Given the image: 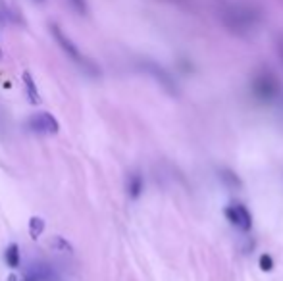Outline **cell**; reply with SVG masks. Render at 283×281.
Listing matches in <instances>:
<instances>
[{"label":"cell","mask_w":283,"mask_h":281,"mask_svg":"<svg viewBox=\"0 0 283 281\" xmlns=\"http://www.w3.org/2000/svg\"><path fill=\"white\" fill-rule=\"evenodd\" d=\"M141 191H143V177H141V173H131L129 177H127V193L131 198H139L141 195Z\"/></svg>","instance_id":"52a82bcc"},{"label":"cell","mask_w":283,"mask_h":281,"mask_svg":"<svg viewBox=\"0 0 283 281\" xmlns=\"http://www.w3.org/2000/svg\"><path fill=\"white\" fill-rule=\"evenodd\" d=\"M39 2H43V0H39Z\"/></svg>","instance_id":"7c38bea8"},{"label":"cell","mask_w":283,"mask_h":281,"mask_svg":"<svg viewBox=\"0 0 283 281\" xmlns=\"http://www.w3.org/2000/svg\"><path fill=\"white\" fill-rule=\"evenodd\" d=\"M24 83H25V93H27V98L31 104H39L41 102V95L37 91V83L33 81V75L29 72H24Z\"/></svg>","instance_id":"8992f818"},{"label":"cell","mask_w":283,"mask_h":281,"mask_svg":"<svg viewBox=\"0 0 283 281\" xmlns=\"http://www.w3.org/2000/svg\"><path fill=\"white\" fill-rule=\"evenodd\" d=\"M252 91H254V95L258 100L262 102H270L275 98L277 95V91H279V87H277V81L271 77V75H260L254 79V83H252Z\"/></svg>","instance_id":"3957f363"},{"label":"cell","mask_w":283,"mask_h":281,"mask_svg":"<svg viewBox=\"0 0 283 281\" xmlns=\"http://www.w3.org/2000/svg\"><path fill=\"white\" fill-rule=\"evenodd\" d=\"M50 277H52V271H50L49 266H45V264H33V266H29L27 271H25L24 281H50Z\"/></svg>","instance_id":"5b68a950"},{"label":"cell","mask_w":283,"mask_h":281,"mask_svg":"<svg viewBox=\"0 0 283 281\" xmlns=\"http://www.w3.org/2000/svg\"><path fill=\"white\" fill-rule=\"evenodd\" d=\"M4 258H6V264H8L10 268H18V266H20V260H22V258H20V246L16 243L8 244Z\"/></svg>","instance_id":"ba28073f"},{"label":"cell","mask_w":283,"mask_h":281,"mask_svg":"<svg viewBox=\"0 0 283 281\" xmlns=\"http://www.w3.org/2000/svg\"><path fill=\"white\" fill-rule=\"evenodd\" d=\"M27 127L39 135H54L60 131V125L50 112H39L27 120Z\"/></svg>","instance_id":"6da1fadb"},{"label":"cell","mask_w":283,"mask_h":281,"mask_svg":"<svg viewBox=\"0 0 283 281\" xmlns=\"http://www.w3.org/2000/svg\"><path fill=\"white\" fill-rule=\"evenodd\" d=\"M225 218L231 221L235 227H239L241 231H248L252 227V216L246 210L245 204H239V202L229 204L225 208Z\"/></svg>","instance_id":"277c9868"},{"label":"cell","mask_w":283,"mask_h":281,"mask_svg":"<svg viewBox=\"0 0 283 281\" xmlns=\"http://www.w3.org/2000/svg\"><path fill=\"white\" fill-rule=\"evenodd\" d=\"M260 268L264 269V271H271L273 269V258L270 254H262L260 256Z\"/></svg>","instance_id":"8fae6325"},{"label":"cell","mask_w":283,"mask_h":281,"mask_svg":"<svg viewBox=\"0 0 283 281\" xmlns=\"http://www.w3.org/2000/svg\"><path fill=\"white\" fill-rule=\"evenodd\" d=\"M50 33H52V37L56 39V43L62 47V50L72 58V60H75L77 64H81V66H85L87 62L85 58H83V54L79 52V49L75 47V43L72 41V39L68 37L64 31H62V27L60 25H56V24H50Z\"/></svg>","instance_id":"7a4b0ae2"},{"label":"cell","mask_w":283,"mask_h":281,"mask_svg":"<svg viewBox=\"0 0 283 281\" xmlns=\"http://www.w3.org/2000/svg\"><path fill=\"white\" fill-rule=\"evenodd\" d=\"M70 4H72V8H74L77 14H81V16H87V0H70Z\"/></svg>","instance_id":"30bf717a"},{"label":"cell","mask_w":283,"mask_h":281,"mask_svg":"<svg viewBox=\"0 0 283 281\" xmlns=\"http://www.w3.org/2000/svg\"><path fill=\"white\" fill-rule=\"evenodd\" d=\"M43 231H45V220L39 218V216H33L29 220V235H31V239H39L43 235Z\"/></svg>","instance_id":"9c48e42d"}]
</instances>
